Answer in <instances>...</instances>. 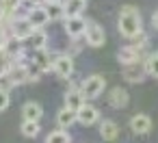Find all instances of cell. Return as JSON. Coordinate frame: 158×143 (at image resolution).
<instances>
[{
    "label": "cell",
    "mask_w": 158,
    "mask_h": 143,
    "mask_svg": "<svg viewBox=\"0 0 158 143\" xmlns=\"http://www.w3.org/2000/svg\"><path fill=\"white\" fill-rule=\"evenodd\" d=\"M46 2H63V0H46Z\"/></svg>",
    "instance_id": "29"
},
{
    "label": "cell",
    "mask_w": 158,
    "mask_h": 143,
    "mask_svg": "<svg viewBox=\"0 0 158 143\" xmlns=\"http://www.w3.org/2000/svg\"><path fill=\"white\" fill-rule=\"evenodd\" d=\"M85 39H87V44L91 48H102L106 44V33H104V28L98 22L89 20L87 22V28H85Z\"/></svg>",
    "instance_id": "3"
},
{
    "label": "cell",
    "mask_w": 158,
    "mask_h": 143,
    "mask_svg": "<svg viewBox=\"0 0 158 143\" xmlns=\"http://www.w3.org/2000/svg\"><path fill=\"white\" fill-rule=\"evenodd\" d=\"M9 104H11L9 91H5V89H0V113H2V111H7V108H9Z\"/></svg>",
    "instance_id": "26"
},
{
    "label": "cell",
    "mask_w": 158,
    "mask_h": 143,
    "mask_svg": "<svg viewBox=\"0 0 158 143\" xmlns=\"http://www.w3.org/2000/svg\"><path fill=\"white\" fill-rule=\"evenodd\" d=\"M121 76H123V80H128V82H141V80H145V76H147V65H145V61H134V63L123 65Z\"/></svg>",
    "instance_id": "4"
},
{
    "label": "cell",
    "mask_w": 158,
    "mask_h": 143,
    "mask_svg": "<svg viewBox=\"0 0 158 143\" xmlns=\"http://www.w3.org/2000/svg\"><path fill=\"white\" fill-rule=\"evenodd\" d=\"M100 137L104 141H115L119 137V126L113 119H102V124H100Z\"/></svg>",
    "instance_id": "16"
},
{
    "label": "cell",
    "mask_w": 158,
    "mask_h": 143,
    "mask_svg": "<svg viewBox=\"0 0 158 143\" xmlns=\"http://www.w3.org/2000/svg\"><path fill=\"white\" fill-rule=\"evenodd\" d=\"M52 72L59 76V78H69L74 74V59L72 54H56L54 57V63H52Z\"/></svg>",
    "instance_id": "5"
},
{
    "label": "cell",
    "mask_w": 158,
    "mask_h": 143,
    "mask_svg": "<svg viewBox=\"0 0 158 143\" xmlns=\"http://www.w3.org/2000/svg\"><path fill=\"white\" fill-rule=\"evenodd\" d=\"M33 61H35L44 72L52 69V63H54V59L50 57V52H48L46 48H41V50H33Z\"/></svg>",
    "instance_id": "19"
},
{
    "label": "cell",
    "mask_w": 158,
    "mask_h": 143,
    "mask_svg": "<svg viewBox=\"0 0 158 143\" xmlns=\"http://www.w3.org/2000/svg\"><path fill=\"white\" fill-rule=\"evenodd\" d=\"M117 28H119L121 37L134 39L139 33H143V18H141V11H139L136 7H132V5L121 7L119 20H117Z\"/></svg>",
    "instance_id": "1"
},
{
    "label": "cell",
    "mask_w": 158,
    "mask_h": 143,
    "mask_svg": "<svg viewBox=\"0 0 158 143\" xmlns=\"http://www.w3.org/2000/svg\"><path fill=\"white\" fill-rule=\"evenodd\" d=\"M143 50H145V48H141V46L128 44V46H123V48L117 52V61H119L121 65H128V63H134V61H145L147 57H143Z\"/></svg>",
    "instance_id": "7"
},
{
    "label": "cell",
    "mask_w": 158,
    "mask_h": 143,
    "mask_svg": "<svg viewBox=\"0 0 158 143\" xmlns=\"http://www.w3.org/2000/svg\"><path fill=\"white\" fill-rule=\"evenodd\" d=\"M78 121V111H74V108H69V106H63L59 113H56V124H59V128H69V126H74Z\"/></svg>",
    "instance_id": "15"
},
{
    "label": "cell",
    "mask_w": 158,
    "mask_h": 143,
    "mask_svg": "<svg viewBox=\"0 0 158 143\" xmlns=\"http://www.w3.org/2000/svg\"><path fill=\"white\" fill-rule=\"evenodd\" d=\"M5 15V9H2V5H0V18H2Z\"/></svg>",
    "instance_id": "28"
},
{
    "label": "cell",
    "mask_w": 158,
    "mask_h": 143,
    "mask_svg": "<svg viewBox=\"0 0 158 143\" xmlns=\"http://www.w3.org/2000/svg\"><path fill=\"white\" fill-rule=\"evenodd\" d=\"M46 143H72V137L69 132H65V128H61V130H52L46 137Z\"/></svg>",
    "instance_id": "23"
},
{
    "label": "cell",
    "mask_w": 158,
    "mask_h": 143,
    "mask_svg": "<svg viewBox=\"0 0 158 143\" xmlns=\"http://www.w3.org/2000/svg\"><path fill=\"white\" fill-rule=\"evenodd\" d=\"M85 104H87V98H85V93H82L80 89L72 87V89L65 93V106H69V108H74V111H80Z\"/></svg>",
    "instance_id": "14"
},
{
    "label": "cell",
    "mask_w": 158,
    "mask_h": 143,
    "mask_svg": "<svg viewBox=\"0 0 158 143\" xmlns=\"http://www.w3.org/2000/svg\"><path fill=\"white\" fill-rule=\"evenodd\" d=\"M128 102H130V95H128V91H126L123 87H113V89H110V93H108V104H110L113 108H123V106H128Z\"/></svg>",
    "instance_id": "12"
},
{
    "label": "cell",
    "mask_w": 158,
    "mask_h": 143,
    "mask_svg": "<svg viewBox=\"0 0 158 143\" xmlns=\"http://www.w3.org/2000/svg\"><path fill=\"white\" fill-rule=\"evenodd\" d=\"M13 87H15V82H13V78H11V74H9V72L0 74V89H5V91H11Z\"/></svg>",
    "instance_id": "25"
},
{
    "label": "cell",
    "mask_w": 158,
    "mask_h": 143,
    "mask_svg": "<svg viewBox=\"0 0 158 143\" xmlns=\"http://www.w3.org/2000/svg\"><path fill=\"white\" fill-rule=\"evenodd\" d=\"M31 2H33V5H35V2H39V0H31Z\"/></svg>",
    "instance_id": "30"
},
{
    "label": "cell",
    "mask_w": 158,
    "mask_h": 143,
    "mask_svg": "<svg viewBox=\"0 0 158 143\" xmlns=\"http://www.w3.org/2000/svg\"><path fill=\"white\" fill-rule=\"evenodd\" d=\"M9 74H11V78H13L15 87L33 80V76H31V65H28V63H22V61L13 63V65H11V69H9Z\"/></svg>",
    "instance_id": "9"
},
{
    "label": "cell",
    "mask_w": 158,
    "mask_h": 143,
    "mask_svg": "<svg viewBox=\"0 0 158 143\" xmlns=\"http://www.w3.org/2000/svg\"><path fill=\"white\" fill-rule=\"evenodd\" d=\"M130 130H132L134 134H147V132L152 130V119H149V115L136 113V115L130 119Z\"/></svg>",
    "instance_id": "10"
},
{
    "label": "cell",
    "mask_w": 158,
    "mask_h": 143,
    "mask_svg": "<svg viewBox=\"0 0 158 143\" xmlns=\"http://www.w3.org/2000/svg\"><path fill=\"white\" fill-rule=\"evenodd\" d=\"M22 117L24 119H33V121H39L44 117V106L39 102H26L22 106Z\"/></svg>",
    "instance_id": "17"
},
{
    "label": "cell",
    "mask_w": 158,
    "mask_h": 143,
    "mask_svg": "<svg viewBox=\"0 0 158 143\" xmlns=\"http://www.w3.org/2000/svg\"><path fill=\"white\" fill-rule=\"evenodd\" d=\"M145 65H147V74H149L152 78H158V52H154V54H147V59H145Z\"/></svg>",
    "instance_id": "24"
},
{
    "label": "cell",
    "mask_w": 158,
    "mask_h": 143,
    "mask_svg": "<svg viewBox=\"0 0 158 143\" xmlns=\"http://www.w3.org/2000/svg\"><path fill=\"white\" fill-rule=\"evenodd\" d=\"M85 28H87V20L82 15H69V18H65V33H67V37H72V39L82 37Z\"/></svg>",
    "instance_id": "8"
},
{
    "label": "cell",
    "mask_w": 158,
    "mask_h": 143,
    "mask_svg": "<svg viewBox=\"0 0 158 143\" xmlns=\"http://www.w3.org/2000/svg\"><path fill=\"white\" fill-rule=\"evenodd\" d=\"M20 130H22V134L24 137H28V139H35L37 134H39V121H33V119H24L22 121V126H20Z\"/></svg>",
    "instance_id": "22"
},
{
    "label": "cell",
    "mask_w": 158,
    "mask_h": 143,
    "mask_svg": "<svg viewBox=\"0 0 158 143\" xmlns=\"http://www.w3.org/2000/svg\"><path fill=\"white\" fill-rule=\"evenodd\" d=\"M98 119H100V111L93 104H85L78 111V124H82V126H93V124H98Z\"/></svg>",
    "instance_id": "13"
},
{
    "label": "cell",
    "mask_w": 158,
    "mask_h": 143,
    "mask_svg": "<svg viewBox=\"0 0 158 143\" xmlns=\"http://www.w3.org/2000/svg\"><path fill=\"white\" fill-rule=\"evenodd\" d=\"M85 9H87V0H65V18L82 15Z\"/></svg>",
    "instance_id": "20"
},
{
    "label": "cell",
    "mask_w": 158,
    "mask_h": 143,
    "mask_svg": "<svg viewBox=\"0 0 158 143\" xmlns=\"http://www.w3.org/2000/svg\"><path fill=\"white\" fill-rule=\"evenodd\" d=\"M35 33V26L31 24V20L24 15V18H13V24H11V35L20 41H26L31 35Z\"/></svg>",
    "instance_id": "6"
},
{
    "label": "cell",
    "mask_w": 158,
    "mask_h": 143,
    "mask_svg": "<svg viewBox=\"0 0 158 143\" xmlns=\"http://www.w3.org/2000/svg\"><path fill=\"white\" fill-rule=\"evenodd\" d=\"M46 44H48V35L44 28H35V33L26 39V46L31 50H41V48H46Z\"/></svg>",
    "instance_id": "18"
},
{
    "label": "cell",
    "mask_w": 158,
    "mask_h": 143,
    "mask_svg": "<svg viewBox=\"0 0 158 143\" xmlns=\"http://www.w3.org/2000/svg\"><path fill=\"white\" fill-rule=\"evenodd\" d=\"M152 24H154V26H156V28H158V11H156V13H154V18H152Z\"/></svg>",
    "instance_id": "27"
},
{
    "label": "cell",
    "mask_w": 158,
    "mask_h": 143,
    "mask_svg": "<svg viewBox=\"0 0 158 143\" xmlns=\"http://www.w3.org/2000/svg\"><path fill=\"white\" fill-rule=\"evenodd\" d=\"M26 18L31 20V24H33L35 28H44V26L50 22V15H48V9H46V7H33V9H28Z\"/></svg>",
    "instance_id": "11"
},
{
    "label": "cell",
    "mask_w": 158,
    "mask_h": 143,
    "mask_svg": "<svg viewBox=\"0 0 158 143\" xmlns=\"http://www.w3.org/2000/svg\"><path fill=\"white\" fill-rule=\"evenodd\" d=\"M46 9H48L50 22H54V20H63V18H65V2H48Z\"/></svg>",
    "instance_id": "21"
},
{
    "label": "cell",
    "mask_w": 158,
    "mask_h": 143,
    "mask_svg": "<svg viewBox=\"0 0 158 143\" xmlns=\"http://www.w3.org/2000/svg\"><path fill=\"white\" fill-rule=\"evenodd\" d=\"M104 89H106V78H104L102 74H91V76L85 78L82 85H80V91L85 93L87 100H95V98H100V95L104 93Z\"/></svg>",
    "instance_id": "2"
}]
</instances>
